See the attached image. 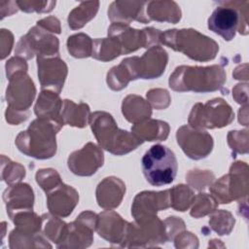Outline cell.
I'll return each mask as SVG.
<instances>
[{"instance_id": "2", "label": "cell", "mask_w": 249, "mask_h": 249, "mask_svg": "<svg viewBox=\"0 0 249 249\" xmlns=\"http://www.w3.org/2000/svg\"><path fill=\"white\" fill-rule=\"evenodd\" d=\"M89 119L99 145L114 155L126 154L143 143L135 134L118 128L113 117L106 112H95Z\"/></svg>"}, {"instance_id": "15", "label": "cell", "mask_w": 249, "mask_h": 249, "mask_svg": "<svg viewBox=\"0 0 249 249\" xmlns=\"http://www.w3.org/2000/svg\"><path fill=\"white\" fill-rule=\"evenodd\" d=\"M92 45V41L90 38L83 33L73 35L68 38L67 48L68 52L75 57H87L92 53L91 51L85 49L81 46H90Z\"/></svg>"}, {"instance_id": "7", "label": "cell", "mask_w": 249, "mask_h": 249, "mask_svg": "<svg viewBox=\"0 0 249 249\" xmlns=\"http://www.w3.org/2000/svg\"><path fill=\"white\" fill-rule=\"evenodd\" d=\"M241 17L238 10L231 7H217L208 18V28L222 36L224 40L231 41L240 30Z\"/></svg>"}, {"instance_id": "8", "label": "cell", "mask_w": 249, "mask_h": 249, "mask_svg": "<svg viewBox=\"0 0 249 249\" xmlns=\"http://www.w3.org/2000/svg\"><path fill=\"white\" fill-rule=\"evenodd\" d=\"M103 153L94 144L88 143L81 150L72 153L68 159V167L80 176H86V165L89 167L91 175L103 164Z\"/></svg>"}, {"instance_id": "6", "label": "cell", "mask_w": 249, "mask_h": 249, "mask_svg": "<svg viewBox=\"0 0 249 249\" xmlns=\"http://www.w3.org/2000/svg\"><path fill=\"white\" fill-rule=\"evenodd\" d=\"M177 142L185 154L193 160L206 158L213 148V140L205 131L183 125L177 130Z\"/></svg>"}, {"instance_id": "14", "label": "cell", "mask_w": 249, "mask_h": 249, "mask_svg": "<svg viewBox=\"0 0 249 249\" xmlns=\"http://www.w3.org/2000/svg\"><path fill=\"white\" fill-rule=\"evenodd\" d=\"M98 2H83L79 7L74 9L68 18L69 26L72 29H78L83 27L89 19L94 18L98 10Z\"/></svg>"}, {"instance_id": "10", "label": "cell", "mask_w": 249, "mask_h": 249, "mask_svg": "<svg viewBox=\"0 0 249 249\" xmlns=\"http://www.w3.org/2000/svg\"><path fill=\"white\" fill-rule=\"evenodd\" d=\"M125 192L124 184L115 177H107L99 183L96 190L98 205L105 209L115 208L120 205L122 198L115 195L124 196Z\"/></svg>"}, {"instance_id": "1", "label": "cell", "mask_w": 249, "mask_h": 249, "mask_svg": "<svg viewBox=\"0 0 249 249\" xmlns=\"http://www.w3.org/2000/svg\"><path fill=\"white\" fill-rule=\"evenodd\" d=\"M60 125L44 118H38L25 131H21L16 145L23 154L36 159L52 158L56 152L55 133Z\"/></svg>"}, {"instance_id": "4", "label": "cell", "mask_w": 249, "mask_h": 249, "mask_svg": "<svg viewBox=\"0 0 249 249\" xmlns=\"http://www.w3.org/2000/svg\"><path fill=\"white\" fill-rule=\"evenodd\" d=\"M160 41L169 48L182 52L195 60L213 59L219 51L218 44L211 38L194 29H172L160 34Z\"/></svg>"}, {"instance_id": "13", "label": "cell", "mask_w": 249, "mask_h": 249, "mask_svg": "<svg viewBox=\"0 0 249 249\" xmlns=\"http://www.w3.org/2000/svg\"><path fill=\"white\" fill-rule=\"evenodd\" d=\"M123 54L121 45L114 38L96 39L92 42L91 55L99 60L107 61Z\"/></svg>"}, {"instance_id": "3", "label": "cell", "mask_w": 249, "mask_h": 249, "mask_svg": "<svg viewBox=\"0 0 249 249\" xmlns=\"http://www.w3.org/2000/svg\"><path fill=\"white\" fill-rule=\"evenodd\" d=\"M226 82V74L218 65L208 67L180 66L169 78V87L177 91L207 92L219 89Z\"/></svg>"}, {"instance_id": "9", "label": "cell", "mask_w": 249, "mask_h": 249, "mask_svg": "<svg viewBox=\"0 0 249 249\" xmlns=\"http://www.w3.org/2000/svg\"><path fill=\"white\" fill-rule=\"evenodd\" d=\"M78 200L79 196L76 190L62 182L55 187L53 193L48 195V206L51 213L60 217L71 214Z\"/></svg>"}, {"instance_id": "12", "label": "cell", "mask_w": 249, "mask_h": 249, "mask_svg": "<svg viewBox=\"0 0 249 249\" xmlns=\"http://www.w3.org/2000/svg\"><path fill=\"white\" fill-rule=\"evenodd\" d=\"M134 134L143 142L144 141H161L168 135V124L165 122L151 120L144 124H136L131 128Z\"/></svg>"}, {"instance_id": "11", "label": "cell", "mask_w": 249, "mask_h": 249, "mask_svg": "<svg viewBox=\"0 0 249 249\" xmlns=\"http://www.w3.org/2000/svg\"><path fill=\"white\" fill-rule=\"evenodd\" d=\"M60 110H62V101L59 99L58 93L42 91L35 106V114L38 118L48 119L62 126L64 123L59 114Z\"/></svg>"}, {"instance_id": "5", "label": "cell", "mask_w": 249, "mask_h": 249, "mask_svg": "<svg viewBox=\"0 0 249 249\" xmlns=\"http://www.w3.org/2000/svg\"><path fill=\"white\" fill-rule=\"evenodd\" d=\"M141 165L147 182L156 187L172 183L178 169L175 154L169 148L160 144L152 146L144 154Z\"/></svg>"}]
</instances>
